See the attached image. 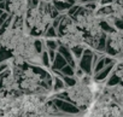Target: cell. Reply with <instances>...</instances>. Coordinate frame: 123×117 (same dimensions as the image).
Masks as SVG:
<instances>
[{
    "label": "cell",
    "mask_w": 123,
    "mask_h": 117,
    "mask_svg": "<svg viewBox=\"0 0 123 117\" xmlns=\"http://www.w3.org/2000/svg\"><path fill=\"white\" fill-rule=\"evenodd\" d=\"M60 19H62V15H59V16H57V17H54V18H52V21H51V25L53 27V28H58V25H59V23H60Z\"/></svg>",
    "instance_id": "d6986e66"
},
{
    "label": "cell",
    "mask_w": 123,
    "mask_h": 117,
    "mask_svg": "<svg viewBox=\"0 0 123 117\" xmlns=\"http://www.w3.org/2000/svg\"><path fill=\"white\" fill-rule=\"evenodd\" d=\"M53 5H54V7L57 9V11L60 13V15H64V13H67L68 12V10L73 6V5H75L76 3L74 1V0H68V1H55V0H53Z\"/></svg>",
    "instance_id": "ba28073f"
},
{
    "label": "cell",
    "mask_w": 123,
    "mask_h": 117,
    "mask_svg": "<svg viewBox=\"0 0 123 117\" xmlns=\"http://www.w3.org/2000/svg\"><path fill=\"white\" fill-rule=\"evenodd\" d=\"M79 27L76 25V23L74 22V19L68 16L67 13L62 15V19H60V23L57 28V31H58V37L62 36V35H65L68 33H73L75 30H77Z\"/></svg>",
    "instance_id": "5b68a950"
},
{
    "label": "cell",
    "mask_w": 123,
    "mask_h": 117,
    "mask_svg": "<svg viewBox=\"0 0 123 117\" xmlns=\"http://www.w3.org/2000/svg\"><path fill=\"white\" fill-rule=\"evenodd\" d=\"M88 3H99V0H79L77 1V4L80 5H86Z\"/></svg>",
    "instance_id": "ffe728a7"
},
{
    "label": "cell",
    "mask_w": 123,
    "mask_h": 117,
    "mask_svg": "<svg viewBox=\"0 0 123 117\" xmlns=\"http://www.w3.org/2000/svg\"><path fill=\"white\" fill-rule=\"evenodd\" d=\"M4 12H5V11H3V10H0V17H1V15H3Z\"/></svg>",
    "instance_id": "cb8c5ba5"
},
{
    "label": "cell",
    "mask_w": 123,
    "mask_h": 117,
    "mask_svg": "<svg viewBox=\"0 0 123 117\" xmlns=\"http://www.w3.org/2000/svg\"><path fill=\"white\" fill-rule=\"evenodd\" d=\"M42 39H58V31L55 28H53L52 25L47 27V29L42 33L41 35Z\"/></svg>",
    "instance_id": "4fadbf2b"
},
{
    "label": "cell",
    "mask_w": 123,
    "mask_h": 117,
    "mask_svg": "<svg viewBox=\"0 0 123 117\" xmlns=\"http://www.w3.org/2000/svg\"><path fill=\"white\" fill-rule=\"evenodd\" d=\"M7 17H9V13H7V12H4V13L1 15V17H0V27L4 24V22H5V19H6Z\"/></svg>",
    "instance_id": "44dd1931"
},
{
    "label": "cell",
    "mask_w": 123,
    "mask_h": 117,
    "mask_svg": "<svg viewBox=\"0 0 123 117\" xmlns=\"http://www.w3.org/2000/svg\"><path fill=\"white\" fill-rule=\"evenodd\" d=\"M62 74H63L64 76H75V68L74 67H71V65H69V64H67L62 70H59Z\"/></svg>",
    "instance_id": "e0dca14e"
},
{
    "label": "cell",
    "mask_w": 123,
    "mask_h": 117,
    "mask_svg": "<svg viewBox=\"0 0 123 117\" xmlns=\"http://www.w3.org/2000/svg\"><path fill=\"white\" fill-rule=\"evenodd\" d=\"M11 28L24 31V16H13Z\"/></svg>",
    "instance_id": "30bf717a"
},
{
    "label": "cell",
    "mask_w": 123,
    "mask_h": 117,
    "mask_svg": "<svg viewBox=\"0 0 123 117\" xmlns=\"http://www.w3.org/2000/svg\"><path fill=\"white\" fill-rule=\"evenodd\" d=\"M41 62H42V67L43 68H46V69L51 68V61H49V57H48L46 49H43L42 53H41Z\"/></svg>",
    "instance_id": "2e32d148"
},
{
    "label": "cell",
    "mask_w": 123,
    "mask_h": 117,
    "mask_svg": "<svg viewBox=\"0 0 123 117\" xmlns=\"http://www.w3.org/2000/svg\"><path fill=\"white\" fill-rule=\"evenodd\" d=\"M12 51H9L4 47L0 46V63H4V62H9L11 58H12Z\"/></svg>",
    "instance_id": "5bb4252c"
},
{
    "label": "cell",
    "mask_w": 123,
    "mask_h": 117,
    "mask_svg": "<svg viewBox=\"0 0 123 117\" xmlns=\"http://www.w3.org/2000/svg\"><path fill=\"white\" fill-rule=\"evenodd\" d=\"M58 41H59L60 46L73 48L74 46H77V45H81V43L85 42V33L79 28L77 30H75L73 33H68L65 35L59 36Z\"/></svg>",
    "instance_id": "7a4b0ae2"
},
{
    "label": "cell",
    "mask_w": 123,
    "mask_h": 117,
    "mask_svg": "<svg viewBox=\"0 0 123 117\" xmlns=\"http://www.w3.org/2000/svg\"><path fill=\"white\" fill-rule=\"evenodd\" d=\"M87 48V45L83 42V43H81V45H77V46H74L73 48H70V51H71V53H73V55H74V58L76 59V62L81 58V55H82V53H83V51Z\"/></svg>",
    "instance_id": "8fae6325"
},
{
    "label": "cell",
    "mask_w": 123,
    "mask_h": 117,
    "mask_svg": "<svg viewBox=\"0 0 123 117\" xmlns=\"http://www.w3.org/2000/svg\"><path fill=\"white\" fill-rule=\"evenodd\" d=\"M43 45L45 49H53V51H58L60 46L58 39H43Z\"/></svg>",
    "instance_id": "7c38bea8"
},
{
    "label": "cell",
    "mask_w": 123,
    "mask_h": 117,
    "mask_svg": "<svg viewBox=\"0 0 123 117\" xmlns=\"http://www.w3.org/2000/svg\"><path fill=\"white\" fill-rule=\"evenodd\" d=\"M93 54H94V51L89 47H87L81 58L77 61V67L87 75H92L93 76Z\"/></svg>",
    "instance_id": "3957f363"
},
{
    "label": "cell",
    "mask_w": 123,
    "mask_h": 117,
    "mask_svg": "<svg viewBox=\"0 0 123 117\" xmlns=\"http://www.w3.org/2000/svg\"><path fill=\"white\" fill-rule=\"evenodd\" d=\"M58 52L64 57V59L67 61V63H68L69 65H71V67H74V68H76V67H77V62H76V59L74 58V55H73V53H71L70 48L64 47V46H59Z\"/></svg>",
    "instance_id": "8992f818"
},
{
    "label": "cell",
    "mask_w": 123,
    "mask_h": 117,
    "mask_svg": "<svg viewBox=\"0 0 123 117\" xmlns=\"http://www.w3.org/2000/svg\"><path fill=\"white\" fill-rule=\"evenodd\" d=\"M53 74V73H52ZM67 88V85L64 82V80L62 79L60 76L53 74V85H52V91H53V94H57V93H60L65 91Z\"/></svg>",
    "instance_id": "9c48e42d"
},
{
    "label": "cell",
    "mask_w": 123,
    "mask_h": 117,
    "mask_svg": "<svg viewBox=\"0 0 123 117\" xmlns=\"http://www.w3.org/2000/svg\"><path fill=\"white\" fill-rule=\"evenodd\" d=\"M27 11V0H6V9L11 16H24Z\"/></svg>",
    "instance_id": "277c9868"
},
{
    "label": "cell",
    "mask_w": 123,
    "mask_h": 117,
    "mask_svg": "<svg viewBox=\"0 0 123 117\" xmlns=\"http://www.w3.org/2000/svg\"><path fill=\"white\" fill-rule=\"evenodd\" d=\"M67 64H68V63H67V61L64 59V57L59 52H57V54H55V57H54L53 62L51 63V68H49V70H53V71H59V70L63 69Z\"/></svg>",
    "instance_id": "52a82bcc"
},
{
    "label": "cell",
    "mask_w": 123,
    "mask_h": 117,
    "mask_svg": "<svg viewBox=\"0 0 123 117\" xmlns=\"http://www.w3.org/2000/svg\"><path fill=\"white\" fill-rule=\"evenodd\" d=\"M41 0H27V9H36L40 6Z\"/></svg>",
    "instance_id": "ac0fdd59"
},
{
    "label": "cell",
    "mask_w": 123,
    "mask_h": 117,
    "mask_svg": "<svg viewBox=\"0 0 123 117\" xmlns=\"http://www.w3.org/2000/svg\"><path fill=\"white\" fill-rule=\"evenodd\" d=\"M52 1H53V0H52ZM55 1H68V0H55ZM74 1H75V0H74Z\"/></svg>",
    "instance_id": "603a6c76"
},
{
    "label": "cell",
    "mask_w": 123,
    "mask_h": 117,
    "mask_svg": "<svg viewBox=\"0 0 123 117\" xmlns=\"http://www.w3.org/2000/svg\"><path fill=\"white\" fill-rule=\"evenodd\" d=\"M24 35H27V34L23 30L9 28L0 36V46L9 49V51H13L17 47V45L19 43V41L23 39Z\"/></svg>",
    "instance_id": "6da1fadb"
},
{
    "label": "cell",
    "mask_w": 123,
    "mask_h": 117,
    "mask_svg": "<svg viewBox=\"0 0 123 117\" xmlns=\"http://www.w3.org/2000/svg\"><path fill=\"white\" fill-rule=\"evenodd\" d=\"M34 47H35L36 52H37L39 54H41L42 51L45 49L43 39H42V37H34Z\"/></svg>",
    "instance_id": "9a60e30c"
},
{
    "label": "cell",
    "mask_w": 123,
    "mask_h": 117,
    "mask_svg": "<svg viewBox=\"0 0 123 117\" xmlns=\"http://www.w3.org/2000/svg\"><path fill=\"white\" fill-rule=\"evenodd\" d=\"M6 9V0H0V10L5 11Z\"/></svg>",
    "instance_id": "7402d4cb"
}]
</instances>
